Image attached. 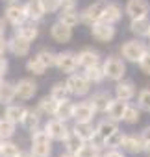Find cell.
I'll return each mask as SVG.
<instances>
[{
  "mask_svg": "<svg viewBox=\"0 0 150 157\" xmlns=\"http://www.w3.org/2000/svg\"><path fill=\"white\" fill-rule=\"evenodd\" d=\"M139 68L144 72V74H150V52H146L143 56V59L139 61Z\"/></svg>",
  "mask_w": 150,
  "mask_h": 157,
  "instance_id": "cell-44",
  "label": "cell"
},
{
  "mask_svg": "<svg viewBox=\"0 0 150 157\" xmlns=\"http://www.w3.org/2000/svg\"><path fill=\"white\" fill-rule=\"evenodd\" d=\"M126 109H128L126 100H122V98H115V100H111V104H109V107H108V115H109L113 120H124V113H126Z\"/></svg>",
  "mask_w": 150,
  "mask_h": 157,
  "instance_id": "cell-16",
  "label": "cell"
},
{
  "mask_svg": "<svg viewBox=\"0 0 150 157\" xmlns=\"http://www.w3.org/2000/svg\"><path fill=\"white\" fill-rule=\"evenodd\" d=\"M17 96V87L8 83V82H2L0 83V102L2 104H10L13 102V98Z\"/></svg>",
  "mask_w": 150,
  "mask_h": 157,
  "instance_id": "cell-22",
  "label": "cell"
},
{
  "mask_svg": "<svg viewBox=\"0 0 150 157\" xmlns=\"http://www.w3.org/2000/svg\"><path fill=\"white\" fill-rule=\"evenodd\" d=\"M24 115H26V109L22 105H8V109H6V118H10L15 124L22 122Z\"/></svg>",
  "mask_w": 150,
  "mask_h": 157,
  "instance_id": "cell-29",
  "label": "cell"
},
{
  "mask_svg": "<svg viewBox=\"0 0 150 157\" xmlns=\"http://www.w3.org/2000/svg\"><path fill=\"white\" fill-rule=\"evenodd\" d=\"M56 118H59V120H69V118H74V105H72L69 100L59 102L57 111H56Z\"/></svg>",
  "mask_w": 150,
  "mask_h": 157,
  "instance_id": "cell-26",
  "label": "cell"
},
{
  "mask_svg": "<svg viewBox=\"0 0 150 157\" xmlns=\"http://www.w3.org/2000/svg\"><path fill=\"white\" fill-rule=\"evenodd\" d=\"M37 57H39V61L48 68V67H56V63H57V54H54L52 50H48V48H43L39 54H37Z\"/></svg>",
  "mask_w": 150,
  "mask_h": 157,
  "instance_id": "cell-35",
  "label": "cell"
},
{
  "mask_svg": "<svg viewBox=\"0 0 150 157\" xmlns=\"http://www.w3.org/2000/svg\"><path fill=\"white\" fill-rule=\"evenodd\" d=\"M91 35L100 43H108L115 37V28H113V24H108V22L100 21V22H95L91 26Z\"/></svg>",
  "mask_w": 150,
  "mask_h": 157,
  "instance_id": "cell-5",
  "label": "cell"
},
{
  "mask_svg": "<svg viewBox=\"0 0 150 157\" xmlns=\"http://www.w3.org/2000/svg\"><path fill=\"white\" fill-rule=\"evenodd\" d=\"M4 2H13V0H4Z\"/></svg>",
  "mask_w": 150,
  "mask_h": 157,
  "instance_id": "cell-55",
  "label": "cell"
},
{
  "mask_svg": "<svg viewBox=\"0 0 150 157\" xmlns=\"http://www.w3.org/2000/svg\"><path fill=\"white\" fill-rule=\"evenodd\" d=\"M6 70H8V61L0 57V72H4V74H6Z\"/></svg>",
  "mask_w": 150,
  "mask_h": 157,
  "instance_id": "cell-48",
  "label": "cell"
},
{
  "mask_svg": "<svg viewBox=\"0 0 150 157\" xmlns=\"http://www.w3.org/2000/svg\"><path fill=\"white\" fill-rule=\"evenodd\" d=\"M59 22H63L69 28H74V26H76L78 22H82V21H80V15L76 13V10H61Z\"/></svg>",
  "mask_w": 150,
  "mask_h": 157,
  "instance_id": "cell-23",
  "label": "cell"
},
{
  "mask_svg": "<svg viewBox=\"0 0 150 157\" xmlns=\"http://www.w3.org/2000/svg\"><path fill=\"white\" fill-rule=\"evenodd\" d=\"M57 102H63V100H67L69 98V94H70V89H69V85L67 83H56L54 87H52V93H50Z\"/></svg>",
  "mask_w": 150,
  "mask_h": 157,
  "instance_id": "cell-37",
  "label": "cell"
},
{
  "mask_svg": "<svg viewBox=\"0 0 150 157\" xmlns=\"http://www.w3.org/2000/svg\"><path fill=\"white\" fill-rule=\"evenodd\" d=\"M19 35H22V37H26L28 41H34L37 35H39V30L35 28V24L32 22V24H21L19 26Z\"/></svg>",
  "mask_w": 150,
  "mask_h": 157,
  "instance_id": "cell-38",
  "label": "cell"
},
{
  "mask_svg": "<svg viewBox=\"0 0 150 157\" xmlns=\"http://www.w3.org/2000/svg\"><path fill=\"white\" fill-rule=\"evenodd\" d=\"M19 155H21V150L17 144L2 140V144H0V157H19Z\"/></svg>",
  "mask_w": 150,
  "mask_h": 157,
  "instance_id": "cell-34",
  "label": "cell"
},
{
  "mask_svg": "<svg viewBox=\"0 0 150 157\" xmlns=\"http://www.w3.org/2000/svg\"><path fill=\"white\" fill-rule=\"evenodd\" d=\"M8 48V41L4 39V33H0V56L4 54V50Z\"/></svg>",
  "mask_w": 150,
  "mask_h": 157,
  "instance_id": "cell-46",
  "label": "cell"
},
{
  "mask_svg": "<svg viewBox=\"0 0 150 157\" xmlns=\"http://www.w3.org/2000/svg\"><path fill=\"white\" fill-rule=\"evenodd\" d=\"M139 117H141L139 109L133 107V105H128V109H126V113H124V122H126V124H135V122L139 120Z\"/></svg>",
  "mask_w": 150,
  "mask_h": 157,
  "instance_id": "cell-41",
  "label": "cell"
},
{
  "mask_svg": "<svg viewBox=\"0 0 150 157\" xmlns=\"http://www.w3.org/2000/svg\"><path fill=\"white\" fill-rule=\"evenodd\" d=\"M24 8H26L28 19H32V21H39V19L46 13L45 8H43V4H41V0H30Z\"/></svg>",
  "mask_w": 150,
  "mask_h": 157,
  "instance_id": "cell-21",
  "label": "cell"
},
{
  "mask_svg": "<svg viewBox=\"0 0 150 157\" xmlns=\"http://www.w3.org/2000/svg\"><path fill=\"white\" fill-rule=\"evenodd\" d=\"M106 2H95L91 6H87L82 13H80V21L87 26H93L95 22H100L102 17H104V11H106Z\"/></svg>",
  "mask_w": 150,
  "mask_h": 157,
  "instance_id": "cell-1",
  "label": "cell"
},
{
  "mask_svg": "<svg viewBox=\"0 0 150 157\" xmlns=\"http://www.w3.org/2000/svg\"><path fill=\"white\" fill-rule=\"evenodd\" d=\"M137 102H139V107H141V109L150 111V87H146V89H143V91L139 93Z\"/></svg>",
  "mask_w": 150,
  "mask_h": 157,
  "instance_id": "cell-40",
  "label": "cell"
},
{
  "mask_svg": "<svg viewBox=\"0 0 150 157\" xmlns=\"http://www.w3.org/2000/svg\"><path fill=\"white\" fill-rule=\"evenodd\" d=\"M76 157H98V148H95L93 144H84Z\"/></svg>",
  "mask_w": 150,
  "mask_h": 157,
  "instance_id": "cell-42",
  "label": "cell"
},
{
  "mask_svg": "<svg viewBox=\"0 0 150 157\" xmlns=\"http://www.w3.org/2000/svg\"><path fill=\"white\" fill-rule=\"evenodd\" d=\"M13 133H15V122H11L10 118H0V139L2 140H6V139H10V137H13Z\"/></svg>",
  "mask_w": 150,
  "mask_h": 157,
  "instance_id": "cell-33",
  "label": "cell"
},
{
  "mask_svg": "<svg viewBox=\"0 0 150 157\" xmlns=\"http://www.w3.org/2000/svg\"><path fill=\"white\" fill-rule=\"evenodd\" d=\"M15 87H17V96L22 100H30L37 93V83L34 80H21Z\"/></svg>",
  "mask_w": 150,
  "mask_h": 157,
  "instance_id": "cell-13",
  "label": "cell"
},
{
  "mask_svg": "<svg viewBox=\"0 0 150 157\" xmlns=\"http://www.w3.org/2000/svg\"><path fill=\"white\" fill-rule=\"evenodd\" d=\"M130 30L143 37V35H150V21L146 17H141V19H132V24H130Z\"/></svg>",
  "mask_w": 150,
  "mask_h": 157,
  "instance_id": "cell-19",
  "label": "cell"
},
{
  "mask_svg": "<svg viewBox=\"0 0 150 157\" xmlns=\"http://www.w3.org/2000/svg\"><path fill=\"white\" fill-rule=\"evenodd\" d=\"M0 104H2V102H0Z\"/></svg>",
  "mask_w": 150,
  "mask_h": 157,
  "instance_id": "cell-58",
  "label": "cell"
},
{
  "mask_svg": "<svg viewBox=\"0 0 150 157\" xmlns=\"http://www.w3.org/2000/svg\"><path fill=\"white\" fill-rule=\"evenodd\" d=\"M117 129H119V126H117V120H113V118H109V120H102V122L98 124V128H97V131H98L104 139H108L109 135H113Z\"/></svg>",
  "mask_w": 150,
  "mask_h": 157,
  "instance_id": "cell-30",
  "label": "cell"
},
{
  "mask_svg": "<svg viewBox=\"0 0 150 157\" xmlns=\"http://www.w3.org/2000/svg\"><path fill=\"white\" fill-rule=\"evenodd\" d=\"M148 11H150L148 0H128V4H126V13H128L132 19L146 17Z\"/></svg>",
  "mask_w": 150,
  "mask_h": 157,
  "instance_id": "cell-7",
  "label": "cell"
},
{
  "mask_svg": "<svg viewBox=\"0 0 150 157\" xmlns=\"http://www.w3.org/2000/svg\"><path fill=\"white\" fill-rule=\"evenodd\" d=\"M26 70H28L30 74H34V76H43L45 70H46V67H45V65L39 61V57L35 56V57L28 59V63H26Z\"/></svg>",
  "mask_w": 150,
  "mask_h": 157,
  "instance_id": "cell-36",
  "label": "cell"
},
{
  "mask_svg": "<svg viewBox=\"0 0 150 157\" xmlns=\"http://www.w3.org/2000/svg\"><path fill=\"white\" fill-rule=\"evenodd\" d=\"M124 139H126V135H124L122 131H119V129H117L113 135H109V137L106 139V146H108V148H111V150H117L119 146H122Z\"/></svg>",
  "mask_w": 150,
  "mask_h": 157,
  "instance_id": "cell-39",
  "label": "cell"
},
{
  "mask_svg": "<svg viewBox=\"0 0 150 157\" xmlns=\"http://www.w3.org/2000/svg\"><path fill=\"white\" fill-rule=\"evenodd\" d=\"M52 142H32V155L34 157H50Z\"/></svg>",
  "mask_w": 150,
  "mask_h": 157,
  "instance_id": "cell-31",
  "label": "cell"
},
{
  "mask_svg": "<svg viewBox=\"0 0 150 157\" xmlns=\"http://www.w3.org/2000/svg\"><path fill=\"white\" fill-rule=\"evenodd\" d=\"M76 0H59V8L61 10H74Z\"/></svg>",
  "mask_w": 150,
  "mask_h": 157,
  "instance_id": "cell-45",
  "label": "cell"
},
{
  "mask_svg": "<svg viewBox=\"0 0 150 157\" xmlns=\"http://www.w3.org/2000/svg\"><path fill=\"white\" fill-rule=\"evenodd\" d=\"M115 94H117V98H122V100L128 102L135 96V87H133L132 82H120L115 87Z\"/></svg>",
  "mask_w": 150,
  "mask_h": 157,
  "instance_id": "cell-20",
  "label": "cell"
},
{
  "mask_svg": "<svg viewBox=\"0 0 150 157\" xmlns=\"http://www.w3.org/2000/svg\"><path fill=\"white\" fill-rule=\"evenodd\" d=\"M67 85H69L70 93H72V94H76V96H84V94H87L89 89H91V82H89V78H87L85 74H84V76L72 74V76L69 78Z\"/></svg>",
  "mask_w": 150,
  "mask_h": 157,
  "instance_id": "cell-4",
  "label": "cell"
},
{
  "mask_svg": "<svg viewBox=\"0 0 150 157\" xmlns=\"http://www.w3.org/2000/svg\"><path fill=\"white\" fill-rule=\"evenodd\" d=\"M6 19H8L11 24H15V26L24 24V21L28 19L26 8H24V6H17V4L8 6V10H6Z\"/></svg>",
  "mask_w": 150,
  "mask_h": 157,
  "instance_id": "cell-9",
  "label": "cell"
},
{
  "mask_svg": "<svg viewBox=\"0 0 150 157\" xmlns=\"http://www.w3.org/2000/svg\"><path fill=\"white\" fill-rule=\"evenodd\" d=\"M30 43H32V41H28L26 37H22V35L17 33V35L8 43V46H10V50H11L15 56L24 57V56H28V52H30Z\"/></svg>",
  "mask_w": 150,
  "mask_h": 157,
  "instance_id": "cell-11",
  "label": "cell"
},
{
  "mask_svg": "<svg viewBox=\"0 0 150 157\" xmlns=\"http://www.w3.org/2000/svg\"><path fill=\"white\" fill-rule=\"evenodd\" d=\"M104 157H124V155H122L120 151H117V150H109V151H108Z\"/></svg>",
  "mask_w": 150,
  "mask_h": 157,
  "instance_id": "cell-47",
  "label": "cell"
},
{
  "mask_svg": "<svg viewBox=\"0 0 150 157\" xmlns=\"http://www.w3.org/2000/svg\"><path fill=\"white\" fill-rule=\"evenodd\" d=\"M0 144H2V139H0Z\"/></svg>",
  "mask_w": 150,
  "mask_h": 157,
  "instance_id": "cell-56",
  "label": "cell"
},
{
  "mask_svg": "<svg viewBox=\"0 0 150 157\" xmlns=\"http://www.w3.org/2000/svg\"><path fill=\"white\" fill-rule=\"evenodd\" d=\"M45 129L50 133V137H52L54 140H65L67 135L70 133V131L67 129V126H65V120H59V118L50 120V122L45 126Z\"/></svg>",
  "mask_w": 150,
  "mask_h": 157,
  "instance_id": "cell-8",
  "label": "cell"
},
{
  "mask_svg": "<svg viewBox=\"0 0 150 157\" xmlns=\"http://www.w3.org/2000/svg\"><path fill=\"white\" fill-rule=\"evenodd\" d=\"M19 157H34V155H32V153H21Z\"/></svg>",
  "mask_w": 150,
  "mask_h": 157,
  "instance_id": "cell-53",
  "label": "cell"
},
{
  "mask_svg": "<svg viewBox=\"0 0 150 157\" xmlns=\"http://www.w3.org/2000/svg\"><path fill=\"white\" fill-rule=\"evenodd\" d=\"M4 82V72H0V83Z\"/></svg>",
  "mask_w": 150,
  "mask_h": 157,
  "instance_id": "cell-54",
  "label": "cell"
},
{
  "mask_svg": "<svg viewBox=\"0 0 150 157\" xmlns=\"http://www.w3.org/2000/svg\"><path fill=\"white\" fill-rule=\"evenodd\" d=\"M120 17H122V10H120L117 4H108V6H106V11H104L102 21H104V22H108V24H113V22L120 21Z\"/></svg>",
  "mask_w": 150,
  "mask_h": 157,
  "instance_id": "cell-24",
  "label": "cell"
},
{
  "mask_svg": "<svg viewBox=\"0 0 150 157\" xmlns=\"http://www.w3.org/2000/svg\"><path fill=\"white\" fill-rule=\"evenodd\" d=\"M122 148H124L126 151H130V153H141V151H144V148H146V140H144L143 135H141V137L130 135V137L124 139Z\"/></svg>",
  "mask_w": 150,
  "mask_h": 157,
  "instance_id": "cell-14",
  "label": "cell"
},
{
  "mask_svg": "<svg viewBox=\"0 0 150 157\" xmlns=\"http://www.w3.org/2000/svg\"><path fill=\"white\" fill-rule=\"evenodd\" d=\"M76 57H78V67H84V68L95 67V65H98V61H100L98 52H97V50H91V48L82 50Z\"/></svg>",
  "mask_w": 150,
  "mask_h": 157,
  "instance_id": "cell-15",
  "label": "cell"
},
{
  "mask_svg": "<svg viewBox=\"0 0 150 157\" xmlns=\"http://www.w3.org/2000/svg\"><path fill=\"white\" fill-rule=\"evenodd\" d=\"M39 113H41V111L26 109V115H24V118H22V122H21V124H22L26 129L35 131V129H37V126H39Z\"/></svg>",
  "mask_w": 150,
  "mask_h": 157,
  "instance_id": "cell-27",
  "label": "cell"
},
{
  "mask_svg": "<svg viewBox=\"0 0 150 157\" xmlns=\"http://www.w3.org/2000/svg\"><path fill=\"white\" fill-rule=\"evenodd\" d=\"M104 72H106V76L109 78V80L119 82V80H122V78H124L126 65L122 63V59H119V57L111 56V57H108V59H106V63H104Z\"/></svg>",
  "mask_w": 150,
  "mask_h": 157,
  "instance_id": "cell-3",
  "label": "cell"
},
{
  "mask_svg": "<svg viewBox=\"0 0 150 157\" xmlns=\"http://www.w3.org/2000/svg\"><path fill=\"white\" fill-rule=\"evenodd\" d=\"M0 33H4V22L0 21Z\"/></svg>",
  "mask_w": 150,
  "mask_h": 157,
  "instance_id": "cell-51",
  "label": "cell"
},
{
  "mask_svg": "<svg viewBox=\"0 0 150 157\" xmlns=\"http://www.w3.org/2000/svg\"><path fill=\"white\" fill-rule=\"evenodd\" d=\"M50 35H52V39H54L56 43H69L70 37H72V28H69V26H65L63 22L57 21L56 24H52Z\"/></svg>",
  "mask_w": 150,
  "mask_h": 157,
  "instance_id": "cell-12",
  "label": "cell"
},
{
  "mask_svg": "<svg viewBox=\"0 0 150 157\" xmlns=\"http://www.w3.org/2000/svg\"><path fill=\"white\" fill-rule=\"evenodd\" d=\"M143 137H144V140H146V142H150V126H148V128H144Z\"/></svg>",
  "mask_w": 150,
  "mask_h": 157,
  "instance_id": "cell-49",
  "label": "cell"
},
{
  "mask_svg": "<svg viewBox=\"0 0 150 157\" xmlns=\"http://www.w3.org/2000/svg\"><path fill=\"white\" fill-rule=\"evenodd\" d=\"M95 107L91 102H82L78 105H74V120L76 122H91L95 115Z\"/></svg>",
  "mask_w": 150,
  "mask_h": 157,
  "instance_id": "cell-10",
  "label": "cell"
},
{
  "mask_svg": "<svg viewBox=\"0 0 150 157\" xmlns=\"http://www.w3.org/2000/svg\"><path fill=\"white\" fill-rule=\"evenodd\" d=\"M74 131H76L84 140H91L97 133V129L91 126V122H76V126H74Z\"/></svg>",
  "mask_w": 150,
  "mask_h": 157,
  "instance_id": "cell-28",
  "label": "cell"
},
{
  "mask_svg": "<svg viewBox=\"0 0 150 157\" xmlns=\"http://www.w3.org/2000/svg\"><path fill=\"white\" fill-rule=\"evenodd\" d=\"M89 102L93 104V107H95L97 111L104 113V111H108V107H109V104H111V96H109V93L100 91V93H95Z\"/></svg>",
  "mask_w": 150,
  "mask_h": 157,
  "instance_id": "cell-17",
  "label": "cell"
},
{
  "mask_svg": "<svg viewBox=\"0 0 150 157\" xmlns=\"http://www.w3.org/2000/svg\"><path fill=\"white\" fill-rule=\"evenodd\" d=\"M85 76L89 78V82H91V83H100L104 78H106V72H104V67L95 65V67L85 68Z\"/></svg>",
  "mask_w": 150,
  "mask_h": 157,
  "instance_id": "cell-32",
  "label": "cell"
},
{
  "mask_svg": "<svg viewBox=\"0 0 150 157\" xmlns=\"http://www.w3.org/2000/svg\"><path fill=\"white\" fill-rule=\"evenodd\" d=\"M84 139L76 133V131H70L69 135H67V139H65V146H67V151L69 153H74L76 155L78 151H80V148L84 146Z\"/></svg>",
  "mask_w": 150,
  "mask_h": 157,
  "instance_id": "cell-18",
  "label": "cell"
},
{
  "mask_svg": "<svg viewBox=\"0 0 150 157\" xmlns=\"http://www.w3.org/2000/svg\"><path fill=\"white\" fill-rule=\"evenodd\" d=\"M148 39H150V35H148ZM148 43H150V41H148Z\"/></svg>",
  "mask_w": 150,
  "mask_h": 157,
  "instance_id": "cell-57",
  "label": "cell"
},
{
  "mask_svg": "<svg viewBox=\"0 0 150 157\" xmlns=\"http://www.w3.org/2000/svg\"><path fill=\"white\" fill-rule=\"evenodd\" d=\"M144 151H146V155L150 157V142H146V148H144Z\"/></svg>",
  "mask_w": 150,
  "mask_h": 157,
  "instance_id": "cell-50",
  "label": "cell"
},
{
  "mask_svg": "<svg viewBox=\"0 0 150 157\" xmlns=\"http://www.w3.org/2000/svg\"><path fill=\"white\" fill-rule=\"evenodd\" d=\"M56 67L61 72H65V74H72L74 70H76V67H78V57L72 52H61V54H57Z\"/></svg>",
  "mask_w": 150,
  "mask_h": 157,
  "instance_id": "cell-6",
  "label": "cell"
},
{
  "mask_svg": "<svg viewBox=\"0 0 150 157\" xmlns=\"http://www.w3.org/2000/svg\"><path fill=\"white\" fill-rule=\"evenodd\" d=\"M61 157H76V155H74V153H69V151H67V153H65V155H61Z\"/></svg>",
  "mask_w": 150,
  "mask_h": 157,
  "instance_id": "cell-52",
  "label": "cell"
},
{
  "mask_svg": "<svg viewBox=\"0 0 150 157\" xmlns=\"http://www.w3.org/2000/svg\"><path fill=\"white\" fill-rule=\"evenodd\" d=\"M41 4H43L46 13H54L59 8V0H41Z\"/></svg>",
  "mask_w": 150,
  "mask_h": 157,
  "instance_id": "cell-43",
  "label": "cell"
},
{
  "mask_svg": "<svg viewBox=\"0 0 150 157\" xmlns=\"http://www.w3.org/2000/svg\"><path fill=\"white\" fill-rule=\"evenodd\" d=\"M57 105H59V102L50 94V96L41 98V102H39V111H41V113H45V115H56Z\"/></svg>",
  "mask_w": 150,
  "mask_h": 157,
  "instance_id": "cell-25",
  "label": "cell"
},
{
  "mask_svg": "<svg viewBox=\"0 0 150 157\" xmlns=\"http://www.w3.org/2000/svg\"><path fill=\"white\" fill-rule=\"evenodd\" d=\"M120 52H122V57H124V59H128V61H132V63H139V61L143 59V56L146 54V48H144V44L139 43V41H126V43L122 44Z\"/></svg>",
  "mask_w": 150,
  "mask_h": 157,
  "instance_id": "cell-2",
  "label": "cell"
}]
</instances>
